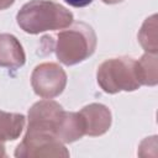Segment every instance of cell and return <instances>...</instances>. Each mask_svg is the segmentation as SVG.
<instances>
[{
  "mask_svg": "<svg viewBox=\"0 0 158 158\" xmlns=\"http://www.w3.org/2000/svg\"><path fill=\"white\" fill-rule=\"evenodd\" d=\"M60 73H63V70L56 64H42L37 67L32 77H38L42 79H32L35 91L41 96H54L59 94L63 90L65 79H51Z\"/></svg>",
  "mask_w": 158,
  "mask_h": 158,
  "instance_id": "obj_4",
  "label": "cell"
},
{
  "mask_svg": "<svg viewBox=\"0 0 158 158\" xmlns=\"http://www.w3.org/2000/svg\"><path fill=\"white\" fill-rule=\"evenodd\" d=\"M98 81L107 93L137 89L139 81L136 62L131 58H114L104 62L98 70Z\"/></svg>",
  "mask_w": 158,
  "mask_h": 158,
  "instance_id": "obj_3",
  "label": "cell"
},
{
  "mask_svg": "<svg viewBox=\"0 0 158 158\" xmlns=\"http://www.w3.org/2000/svg\"><path fill=\"white\" fill-rule=\"evenodd\" d=\"M95 48V35L90 26L78 22L57 36L56 52L60 62L67 65L75 64L89 57Z\"/></svg>",
  "mask_w": 158,
  "mask_h": 158,
  "instance_id": "obj_2",
  "label": "cell"
},
{
  "mask_svg": "<svg viewBox=\"0 0 158 158\" xmlns=\"http://www.w3.org/2000/svg\"><path fill=\"white\" fill-rule=\"evenodd\" d=\"M12 2L14 0H0V10L9 7L10 5H12Z\"/></svg>",
  "mask_w": 158,
  "mask_h": 158,
  "instance_id": "obj_7",
  "label": "cell"
},
{
  "mask_svg": "<svg viewBox=\"0 0 158 158\" xmlns=\"http://www.w3.org/2000/svg\"><path fill=\"white\" fill-rule=\"evenodd\" d=\"M117 1H121V0H105V2H109V4H112V2H117Z\"/></svg>",
  "mask_w": 158,
  "mask_h": 158,
  "instance_id": "obj_8",
  "label": "cell"
},
{
  "mask_svg": "<svg viewBox=\"0 0 158 158\" xmlns=\"http://www.w3.org/2000/svg\"><path fill=\"white\" fill-rule=\"evenodd\" d=\"M73 15L65 7L44 0L27 2L17 14V22L28 33L63 28L70 25Z\"/></svg>",
  "mask_w": 158,
  "mask_h": 158,
  "instance_id": "obj_1",
  "label": "cell"
},
{
  "mask_svg": "<svg viewBox=\"0 0 158 158\" xmlns=\"http://www.w3.org/2000/svg\"><path fill=\"white\" fill-rule=\"evenodd\" d=\"M23 126V116L5 114L0 111V137L4 139H15Z\"/></svg>",
  "mask_w": 158,
  "mask_h": 158,
  "instance_id": "obj_5",
  "label": "cell"
},
{
  "mask_svg": "<svg viewBox=\"0 0 158 158\" xmlns=\"http://www.w3.org/2000/svg\"><path fill=\"white\" fill-rule=\"evenodd\" d=\"M64 1L74 7H84L93 2V0H64Z\"/></svg>",
  "mask_w": 158,
  "mask_h": 158,
  "instance_id": "obj_6",
  "label": "cell"
}]
</instances>
